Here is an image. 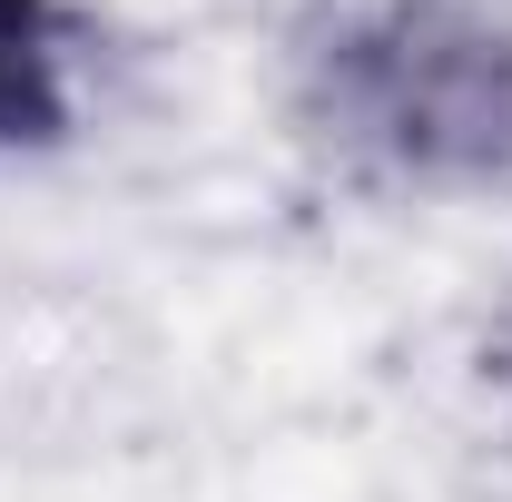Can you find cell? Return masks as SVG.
I'll return each instance as SVG.
<instances>
[{"mask_svg":"<svg viewBox=\"0 0 512 502\" xmlns=\"http://www.w3.org/2000/svg\"><path fill=\"white\" fill-rule=\"evenodd\" d=\"M335 128L414 178L493 168L512 148V50L453 10H384L325 69Z\"/></svg>","mask_w":512,"mask_h":502,"instance_id":"cell-1","label":"cell"},{"mask_svg":"<svg viewBox=\"0 0 512 502\" xmlns=\"http://www.w3.org/2000/svg\"><path fill=\"white\" fill-rule=\"evenodd\" d=\"M60 119H69V79H60L50 0H0V148H30Z\"/></svg>","mask_w":512,"mask_h":502,"instance_id":"cell-2","label":"cell"}]
</instances>
